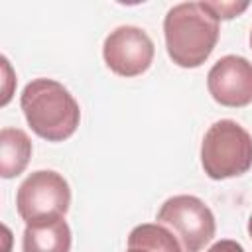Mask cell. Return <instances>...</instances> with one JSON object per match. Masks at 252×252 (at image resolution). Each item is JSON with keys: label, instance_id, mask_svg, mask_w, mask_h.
Returning <instances> with one entry per match:
<instances>
[{"label": "cell", "instance_id": "6", "mask_svg": "<svg viewBox=\"0 0 252 252\" xmlns=\"http://www.w3.org/2000/svg\"><path fill=\"white\" fill-rule=\"evenodd\" d=\"M154 41L138 26H118L102 43L106 67L120 77H138L154 61Z\"/></svg>", "mask_w": 252, "mask_h": 252}, {"label": "cell", "instance_id": "1", "mask_svg": "<svg viewBox=\"0 0 252 252\" xmlns=\"http://www.w3.org/2000/svg\"><path fill=\"white\" fill-rule=\"evenodd\" d=\"M220 26L207 2H181L167 10L163 18L165 49L169 59L183 67L195 69L203 65L217 41Z\"/></svg>", "mask_w": 252, "mask_h": 252}, {"label": "cell", "instance_id": "7", "mask_svg": "<svg viewBox=\"0 0 252 252\" xmlns=\"http://www.w3.org/2000/svg\"><path fill=\"white\" fill-rule=\"evenodd\" d=\"M207 89L222 106H248L252 102V63L240 55L220 57L207 73Z\"/></svg>", "mask_w": 252, "mask_h": 252}, {"label": "cell", "instance_id": "2", "mask_svg": "<svg viewBox=\"0 0 252 252\" xmlns=\"http://www.w3.org/2000/svg\"><path fill=\"white\" fill-rule=\"evenodd\" d=\"M28 126L47 142L71 138L81 122V108L73 94L53 79L30 81L20 96Z\"/></svg>", "mask_w": 252, "mask_h": 252}, {"label": "cell", "instance_id": "3", "mask_svg": "<svg viewBox=\"0 0 252 252\" xmlns=\"http://www.w3.org/2000/svg\"><path fill=\"white\" fill-rule=\"evenodd\" d=\"M201 165L215 179H228L246 173L252 167V136L236 120H217L203 136Z\"/></svg>", "mask_w": 252, "mask_h": 252}, {"label": "cell", "instance_id": "9", "mask_svg": "<svg viewBox=\"0 0 252 252\" xmlns=\"http://www.w3.org/2000/svg\"><path fill=\"white\" fill-rule=\"evenodd\" d=\"M32 158V140L20 128L0 130V175L12 179L20 175Z\"/></svg>", "mask_w": 252, "mask_h": 252}, {"label": "cell", "instance_id": "12", "mask_svg": "<svg viewBox=\"0 0 252 252\" xmlns=\"http://www.w3.org/2000/svg\"><path fill=\"white\" fill-rule=\"evenodd\" d=\"M207 252H244V248H242V244L236 242V240L222 238V240H217Z\"/></svg>", "mask_w": 252, "mask_h": 252}, {"label": "cell", "instance_id": "4", "mask_svg": "<svg viewBox=\"0 0 252 252\" xmlns=\"http://www.w3.org/2000/svg\"><path fill=\"white\" fill-rule=\"evenodd\" d=\"M158 224L173 232L183 252H201L215 236L213 211L195 195H173L159 207Z\"/></svg>", "mask_w": 252, "mask_h": 252}, {"label": "cell", "instance_id": "11", "mask_svg": "<svg viewBox=\"0 0 252 252\" xmlns=\"http://www.w3.org/2000/svg\"><path fill=\"white\" fill-rule=\"evenodd\" d=\"M209 10L217 16V20H232L248 8V2H207Z\"/></svg>", "mask_w": 252, "mask_h": 252}, {"label": "cell", "instance_id": "5", "mask_svg": "<svg viewBox=\"0 0 252 252\" xmlns=\"http://www.w3.org/2000/svg\"><path fill=\"white\" fill-rule=\"evenodd\" d=\"M71 205V189L67 179L53 169L30 173L16 193L18 215L30 222L65 217Z\"/></svg>", "mask_w": 252, "mask_h": 252}, {"label": "cell", "instance_id": "10", "mask_svg": "<svg viewBox=\"0 0 252 252\" xmlns=\"http://www.w3.org/2000/svg\"><path fill=\"white\" fill-rule=\"evenodd\" d=\"M126 252H183L171 230L158 222H144L130 230Z\"/></svg>", "mask_w": 252, "mask_h": 252}, {"label": "cell", "instance_id": "14", "mask_svg": "<svg viewBox=\"0 0 252 252\" xmlns=\"http://www.w3.org/2000/svg\"><path fill=\"white\" fill-rule=\"evenodd\" d=\"M250 47H252V32H250Z\"/></svg>", "mask_w": 252, "mask_h": 252}, {"label": "cell", "instance_id": "8", "mask_svg": "<svg viewBox=\"0 0 252 252\" xmlns=\"http://www.w3.org/2000/svg\"><path fill=\"white\" fill-rule=\"evenodd\" d=\"M24 252H69L71 228L63 217L30 222L22 236Z\"/></svg>", "mask_w": 252, "mask_h": 252}, {"label": "cell", "instance_id": "13", "mask_svg": "<svg viewBox=\"0 0 252 252\" xmlns=\"http://www.w3.org/2000/svg\"><path fill=\"white\" fill-rule=\"evenodd\" d=\"M248 234H250V238H252V215H250V219H248Z\"/></svg>", "mask_w": 252, "mask_h": 252}]
</instances>
